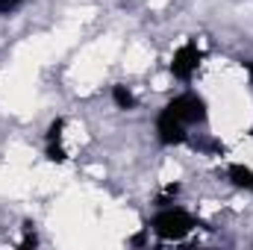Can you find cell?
<instances>
[{
	"mask_svg": "<svg viewBox=\"0 0 253 250\" xmlns=\"http://www.w3.org/2000/svg\"><path fill=\"white\" fill-rule=\"evenodd\" d=\"M112 97H115V103H118L121 109H132V106H135V97H132V91H129L126 85H115Z\"/></svg>",
	"mask_w": 253,
	"mask_h": 250,
	"instance_id": "obj_5",
	"label": "cell"
},
{
	"mask_svg": "<svg viewBox=\"0 0 253 250\" xmlns=\"http://www.w3.org/2000/svg\"><path fill=\"white\" fill-rule=\"evenodd\" d=\"M21 3H24V0H0V15H9V12H15Z\"/></svg>",
	"mask_w": 253,
	"mask_h": 250,
	"instance_id": "obj_6",
	"label": "cell"
},
{
	"mask_svg": "<svg viewBox=\"0 0 253 250\" xmlns=\"http://www.w3.org/2000/svg\"><path fill=\"white\" fill-rule=\"evenodd\" d=\"M191 230H194V218H191L186 209L180 206H171V209H162L156 218H153V233L165 242H180L186 239Z\"/></svg>",
	"mask_w": 253,
	"mask_h": 250,
	"instance_id": "obj_2",
	"label": "cell"
},
{
	"mask_svg": "<svg viewBox=\"0 0 253 250\" xmlns=\"http://www.w3.org/2000/svg\"><path fill=\"white\" fill-rule=\"evenodd\" d=\"M230 177H233V183H236V186L253 191V171H251V168H245V165H233V168H230Z\"/></svg>",
	"mask_w": 253,
	"mask_h": 250,
	"instance_id": "obj_4",
	"label": "cell"
},
{
	"mask_svg": "<svg viewBox=\"0 0 253 250\" xmlns=\"http://www.w3.org/2000/svg\"><path fill=\"white\" fill-rule=\"evenodd\" d=\"M200 59H203L200 47H197L194 42H189V44H183V47L174 53V59H171V74H174L177 80H191L194 71L200 68Z\"/></svg>",
	"mask_w": 253,
	"mask_h": 250,
	"instance_id": "obj_3",
	"label": "cell"
},
{
	"mask_svg": "<svg viewBox=\"0 0 253 250\" xmlns=\"http://www.w3.org/2000/svg\"><path fill=\"white\" fill-rule=\"evenodd\" d=\"M209 112H206V100L194 91H186L180 97H174L156 118V132L162 144H183L189 138V126L206 124Z\"/></svg>",
	"mask_w": 253,
	"mask_h": 250,
	"instance_id": "obj_1",
	"label": "cell"
}]
</instances>
